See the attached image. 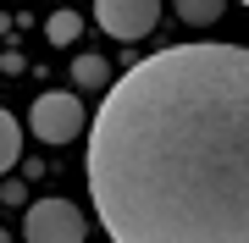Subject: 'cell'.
<instances>
[{
    "label": "cell",
    "instance_id": "1",
    "mask_svg": "<svg viewBox=\"0 0 249 243\" xmlns=\"http://www.w3.org/2000/svg\"><path fill=\"white\" fill-rule=\"evenodd\" d=\"M89 199L111 243H249V50L172 45L106 83Z\"/></svg>",
    "mask_w": 249,
    "mask_h": 243
},
{
    "label": "cell",
    "instance_id": "8",
    "mask_svg": "<svg viewBox=\"0 0 249 243\" xmlns=\"http://www.w3.org/2000/svg\"><path fill=\"white\" fill-rule=\"evenodd\" d=\"M72 78H78V89H106V83H111V66L100 61V55H78Z\"/></svg>",
    "mask_w": 249,
    "mask_h": 243
},
{
    "label": "cell",
    "instance_id": "7",
    "mask_svg": "<svg viewBox=\"0 0 249 243\" xmlns=\"http://www.w3.org/2000/svg\"><path fill=\"white\" fill-rule=\"evenodd\" d=\"M78 33H83V17H78V11H55V17L45 22V39H50V45H78Z\"/></svg>",
    "mask_w": 249,
    "mask_h": 243
},
{
    "label": "cell",
    "instance_id": "4",
    "mask_svg": "<svg viewBox=\"0 0 249 243\" xmlns=\"http://www.w3.org/2000/svg\"><path fill=\"white\" fill-rule=\"evenodd\" d=\"M94 22L106 28L111 39L133 45V39H144L160 22V0H94Z\"/></svg>",
    "mask_w": 249,
    "mask_h": 243
},
{
    "label": "cell",
    "instance_id": "2",
    "mask_svg": "<svg viewBox=\"0 0 249 243\" xmlns=\"http://www.w3.org/2000/svg\"><path fill=\"white\" fill-rule=\"evenodd\" d=\"M28 122H34V138H45V144H72V138L89 127V116H83V105H78V94H67V89L39 94Z\"/></svg>",
    "mask_w": 249,
    "mask_h": 243
},
{
    "label": "cell",
    "instance_id": "5",
    "mask_svg": "<svg viewBox=\"0 0 249 243\" xmlns=\"http://www.w3.org/2000/svg\"><path fill=\"white\" fill-rule=\"evenodd\" d=\"M17 155H22V122L11 116L6 105H0V177L17 166Z\"/></svg>",
    "mask_w": 249,
    "mask_h": 243
},
{
    "label": "cell",
    "instance_id": "9",
    "mask_svg": "<svg viewBox=\"0 0 249 243\" xmlns=\"http://www.w3.org/2000/svg\"><path fill=\"white\" fill-rule=\"evenodd\" d=\"M238 6H249V0H238Z\"/></svg>",
    "mask_w": 249,
    "mask_h": 243
},
{
    "label": "cell",
    "instance_id": "6",
    "mask_svg": "<svg viewBox=\"0 0 249 243\" xmlns=\"http://www.w3.org/2000/svg\"><path fill=\"white\" fill-rule=\"evenodd\" d=\"M227 6H232V0H172V11H178L188 28H211Z\"/></svg>",
    "mask_w": 249,
    "mask_h": 243
},
{
    "label": "cell",
    "instance_id": "3",
    "mask_svg": "<svg viewBox=\"0 0 249 243\" xmlns=\"http://www.w3.org/2000/svg\"><path fill=\"white\" fill-rule=\"evenodd\" d=\"M28 243H83V216L72 199H34L22 216Z\"/></svg>",
    "mask_w": 249,
    "mask_h": 243
}]
</instances>
